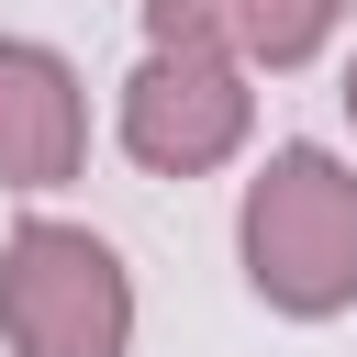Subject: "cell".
I'll return each instance as SVG.
<instances>
[{
  "instance_id": "1",
  "label": "cell",
  "mask_w": 357,
  "mask_h": 357,
  "mask_svg": "<svg viewBox=\"0 0 357 357\" xmlns=\"http://www.w3.org/2000/svg\"><path fill=\"white\" fill-rule=\"evenodd\" d=\"M245 290L290 324H335L357 301V167L335 145H268L234 212Z\"/></svg>"
},
{
  "instance_id": "2",
  "label": "cell",
  "mask_w": 357,
  "mask_h": 357,
  "mask_svg": "<svg viewBox=\"0 0 357 357\" xmlns=\"http://www.w3.org/2000/svg\"><path fill=\"white\" fill-rule=\"evenodd\" d=\"M0 346L11 357H134V268L89 223H11L0 245Z\"/></svg>"
},
{
  "instance_id": "3",
  "label": "cell",
  "mask_w": 357,
  "mask_h": 357,
  "mask_svg": "<svg viewBox=\"0 0 357 357\" xmlns=\"http://www.w3.org/2000/svg\"><path fill=\"white\" fill-rule=\"evenodd\" d=\"M123 156L145 178H212L223 156H245L257 134V89L234 56H201V45H145L134 78H123V112H112Z\"/></svg>"
},
{
  "instance_id": "4",
  "label": "cell",
  "mask_w": 357,
  "mask_h": 357,
  "mask_svg": "<svg viewBox=\"0 0 357 357\" xmlns=\"http://www.w3.org/2000/svg\"><path fill=\"white\" fill-rule=\"evenodd\" d=\"M89 156V89L56 45L0 33V190H67Z\"/></svg>"
},
{
  "instance_id": "5",
  "label": "cell",
  "mask_w": 357,
  "mask_h": 357,
  "mask_svg": "<svg viewBox=\"0 0 357 357\" xmlns=\"http://www.w3.org/2000/svg\"><path fill=\"white\" fill-rule=\"evenodd\" d=\"M335 22L346 0H145V45H201V56H234L245 78L312 67Z\"/></svg>"
},
{
  "instance_id": "6",
  "label": "cell",
  "mask_w": 357,
  "mask_h": 357,
  "mask_svg": "<svg viewBox=\"0 0 357 357\" xmlns=\"http://www.w3.org/2000/svg\"><path fill=\"white\" fill-rule=\"evenodd\" d=\"M335 100H346V123H357V56H346V78H335Z\"/></svg>"
}]
</instances>
